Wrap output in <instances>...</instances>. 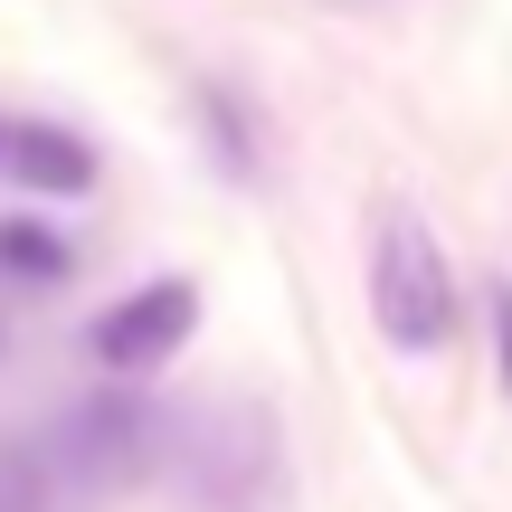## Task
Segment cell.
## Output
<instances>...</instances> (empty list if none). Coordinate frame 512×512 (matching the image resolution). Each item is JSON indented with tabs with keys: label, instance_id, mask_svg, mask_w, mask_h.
Listing matches in <instances>:
<instances>
[{
	"label": "cell",
	"instance_id": "1",
	"mask_svg": "<svg viewBox=\"0 0 512 512\" xmlns=\"http://www.w3.org/2000/svg\"><path fill=\"white\" fill-rule=\"evenodd\" d=\"M370 323H380V342L408 351V361L456 351V323H465L456 266L437 256V238H427V219L408 200H389L380 228H370Z\"/></svg>",
	"mask_w": 512,
	"mask_h": 512
},
{
	"label": "cell",
	"instance_id": "2",
	"mask_svg": "<svg viewBox=\"0 0 512 512\" xmlns=\"http://www.w3.org/2000/svg\"><path fill=\"white\" fill-rule=\"evenodd\" d=\"M152 437H162V427H152V408L133 399V389H105V399H76L38 456H48L57 494L105 503V494H124V484L152 465Z\"/></svg>",
	"mask_w": 512,
	"mask_h": 512
},
{
	"label": "cell",
	"instance_id": "3",
	"mask_svg": "<svg viewBox=\"0 0 512 512\" xmlns=\"http://www.w3.org/2000/svg\"><path fill=\"white\" fill-rule=\"evenodd\" d=\"M190 332H200V285H190V275H152L143 294H124L114 313H95L86 351L114 370V380H143V370H162Z\"/></svg>",
	"mask_w": 512,
	"mask_h": 512
},
{
	"label": "cell",
	"instance_id": "4",
	"mask_svg": "<svg viewBox=\"0 0 512 512\" xmlns=\"http://www.w3.org/2000/svg\"><path fill=\"white\" fill-rule=\"evenodd\" d=\"M0 171H19V181L48 190V200L95 190V152L76 143V133H57V124H19V133H0Z\"/></svg>",
	"mask_w": 512,
	"mask_h": 512
},
{
	"label": "cell",
	"instance_id": "5",
	"mask_svg": "<svg viewBox=\"0 0 512 512\" xmlns=\"http://www.w3.org/2000/svg\"><path fill=\"white\" fill-rule=\"evenodd\" d=\"M67 494H57L48 456L38 446H0V512H57Z\"/></svg>",
	"mask_w": 512,
	"mask_h": 512
},
{
	"label": "cell",
	"instance_id": "6",
	"mask_svg": "<svg viewBox=\"0 0 512 512\" xmlns=\"http://www.w3.org/2000/svg\"><path fill=\"white\" fill-rule=\"evenodd\" d=\"M0 275H38V285H48V275H67V247L48 238V228H0Z\"/></svg>",
	"mask_w": 512,
	"mask_h": 512
},
{
	"label": "cell",
	"instance_id": "7",
	"mask_svg": "<svg viewBox=\"0 0 512 512\" xmlns=\"http://www.w3.org/2000/svg\"><path fill=\"white\" fill-rule=\"evenodd\" d=\"M200 114H209V133H219V143H209V152H219V171H256V152H247V114L228 105V95H200Z\"/></svg>",
	"mask_w": 512,
	"mask_h": 512
},
{
	"label": "cell",
	"instance_id": "8",
	"mask_svg": "<svg viewBox=\"0 0 512 512\" xmlns=\"http://www.w3.org/2000/svg\"><path fill=\"white\" fill-rule=\"evenodd\" d=\"M494 294V351H503V389H512V285H484Z\"/></svg>",
	"mask_w": 512,
	"mask_h": 512
},
{
	"label": "cell",
	"instance_id": "9",
	"mask_svg": "<svg viewBox=\"0 0 512 512\" xmlns=\"http://www.w3.org/2000/svg\"><path fill=\"white\" fill-rule=\"evenodd\" d=\"M0 133H10V124H0Z\"/></svg>",
	"mask_w": 512,
	"mask_h": 512
}]
</instances>
